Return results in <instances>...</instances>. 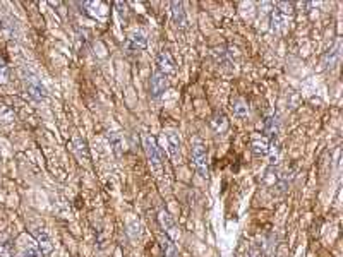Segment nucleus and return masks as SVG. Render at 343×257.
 Listing matches in <instances>:
<instances>
[{
    "instance_id": "1",
    "label": "nucleus",
    "mask_w": 343,
    "mask_h": 257,
    "mask_svg": "<svg viewBox=\"0 0 343 257\" xmlns=\"http://www.w3.org/2000/svg\"><path fill=\"white\" fill-rule=\"evenodd\" d=\"M192 161L199 175L208 177V149L205 142L199 139L192 142Z\"/></svg>"
},
{
    "instance_id": "2",
    "label": "nucleus",
    "mask_w": 343,
    "mask_h": 257,
    "mask_svg": "<svg viewBox=\"0 0 343 257\" xmlns=\"http://www.w3.org/2000/svg\"><path fill=\"white\" fill-rule=\"evenodd\" d=\"M292 4H278L271 14L273 31H281L288 24V17L292 16Z\"/></svg>"
},
{
    "instance_id": "3",
    "label": "nucleus",
    "mask_w": 343,
    "mask_h": 257,
    "mask_svg": "<svg viewBox=\"0 0 343 257\" xmlns=\"http://www.w3.org/2000/svg\"><path fill=\"white\" fill-rule=\"evenodd\" d=\"M142 141H144V149H146L151 168H153L156 173H160L162 172V156H160V151H158V146H156L155 139L151 136H144Z\"/></svg>"
},
{
    "instance_id": "4",
    "label": "nucleus",
    "mask_w": 343,
    "mask_h": 257,
    "mask_svg": "<svg viewBox=\"0 0 343 257\" xmlns=\"http://www.w3.org/2000/svg\"><path fill=\"white\" fill-rule=\"evenodd\" d=\"M162 141L165 147H167V153L170 155L172 160H179L180 156V137L175 130H165Z\"/></svg>"
},
{
    "instance_id": "5",
    "label": "nucleus",
    "mask_w": 343,
    "mask_h": 257,
    "mask_svg": "<svg viewBox=\"0 0 343 257\" xmlns=\"http://www.w3.org/2000/svg\"><path fill=\"white\" fill-rule=\"evenodd\" d=\"M160 225H162V228L165 230V235H167L168 238H170L172 242L179 240L180 238V232H179V226L175 225V221H173V218L168 215L167 211H160Z\"/></svg>"
},
{
    "instance_id": "6",
    "label": "nucleus",
    "mask_w": 343,
    "mask_h": 257,
    "mask_svg": "<svg viewBox=\"0 0 343 257\" xmlns=\"http://www.w3.org/2000/svg\"><path fill=\"white\" fill-rule=\"evenodd\" d=\"M24 81H26V89H28V94L33 99H36V101H41V99L46 98L45 88H43V84H41L40 81H38L36 76L29 74V76H26Z\"/></svg>"
},
{
    "instance_id": "7",
    "label": "nucleus",
    "mask_w": 343,
    "mask_h": 257,
    "mask_svg": "<svg viewBox=\"0 0 343 257\" xmlns=\"http://www.w3.org/2000/svg\"><path fill=\"white\" fill-rule=\"evenodd\" d=\"M168 88V77L165 74L156 71L151 77V96L153 99H158L165 93V89Z\"/></svg>"
},
{
    "instance_id": "8",
    "label": "nucleus",
    "mask_w": 343,
    "mask_h": 257,
    "mask_svg": "<svg viewBox=\"0 0 343 257\" xmlns=\"http://www.w3.org/2000/svg\"><path fill=\"white\" fill-rule=\"evenodd\" d=\"M156 65H158V69H156V71L165 74L167 77L170 76V74L175 72V62H173V59H172V55H170V52H168V50L160 52L158 60H156Z\"/></svg>"
},
{
    "instance_id": "9",
    "label": "nucleus",
    "mask_w": 343,
    "mask_h": 257,
    "mask_svg": "<svg viewBox=\"0 0 343 257\" xmlns=\"http://www.w3.org/2000/svg\"><path fill=\"white\" fill-rule=\"evenodd\" d=\"M172 19H173V24L179 29L187 28V16H185L184 4L182 2H172Z\"/></svg>"
},
{
    "instance_id": "10",
    "label": "nucleus",
    "mask_w": 343,
    "mask_h": 257,
    "mask_svg": "<svg viewBox=\"0 0 343 257\" xmlns=\"http://www.w3.org/2000/svg\"><path fill=\"white\" fill-rule=\"evenodd\" d=\"M72 151L74 155L77 156V160L81 161H89V151H88V144H86V141L82 137H74L72 139Z\"/></svg>"
},
{
    "instance_id": "11",
    "label": "nucleus",
    "mask_w": 343,
    "mask_h": 257,
    "mask_svg": "<svg viewBox=\"0 0 343 257\" xmlns=\"http://www.w3.org/2000/svg\"><path fill=\"white\" fill-rule=\"evenodd\" d=\"M36 240H38V249H40L43 254H50L54 250V242H52L50 235L45 232V230H36Z\"/></svg>"
},
{
    "instance_id": "12",
    "label": "nucleus",
    "mask_w": 343,
    "mask_h": 257,
    "mask_svg": "<svg viewBox=\"0 0 343 257\" xmlns=\"http://www.w3.org/2000/svg\"><path fill=\"white\" fill-rule=\"evenodd\" d=\"M148 46V38L142 31H134L129 38V48L132 50H144Z\"/></svg>"
},
{
    "instance_id": "13",
    "label": "nucleus",
    "mask_w": 343,
    "mask_h": 257,
    "mask_svg": "<svg viewBox=\"0 0 343 257\" xmlns=\"http://www.w3.org/2000/svg\"><path fill=\"white\" fill-rule=\"evenodd\" d=\"M160 247H162L165 257H179V250H177L175 243H173L167 235L160 237Z\"/></svg>"
},
{
    "instance_id": "14",
    "label": "nucleus",
    "mask_w": 343,
    "mask_h": 257,
    "mask_svg": "<svg viewBox=\"0 0 343 257\" xmlns=\"http://www.w3.org/2000/svg\"><path fill=\"white\" fill-rule=\"evenodd\" d=\"M211 125H213V129L220 134L228 129V120H227V117L223 115V112L215 113V117H213V120H211Z\"/></svg>"
},
{
    "instance_id": "15",
    "label": "nucleus",
    "mask_w": 343,
    "mask_h": 257,
    "mask_svg": "<svg viewBox=\"0 0 343 257\" xmlns=\"http://www.w3.org/2000/svg\"><path fill=\"white\" fill-rule=\"evenodd\" d=\"M0 257H14V243L4 233L0 235Z\"/></svg>"
},
{
    "instance_id": "16",
    "label": "nucleus",
    "mask_w": 343,
    "mask_h": 257,
    "mask_svg": "<svg viewBox=\"0 0 343 257\" xmlns=\"http://www.w3.org/2000/svg\"><path fill=\"white\" fill-rule=\"evenodd\" d=\"M253 151L256 156H266L270 153V144L264 137H258L253 141Z\"/></svg>"
},
{
    "instance_id": "17",
    "label": "nucleus",
    "mask_w": 343,
    "mask_h": 257,
    "mask_svg": "<svg viewBox=\"0 0 343 257\" xmlns=\"http://www.w3.org/2000/svg\"><path fill=\"white\" fill-rule=\"evenodd\" d=\"M232 112H233V115L244 119V117L249 115V107H247V103L244 101V99H233V101H232Z\"/></svg>"
},
{
    "instance_id": "18",
    "label": "nucleus",
    "mask_w": 343,
    "mask_h": 257,
    "mask_svg": "<svg viewBox=\"0 0 343 257\" xmlns=\"http://www.w3.org/2000/svg\"><path fill=\"white\" fill-rule=\"evenodd\" d=\"M19 257H38V247L34 245L33 242H26L23 245V249H21V254Z\"/></svg>"
},
{
    "instance_id": "19",
    "label": "nucleus",
    "mask_w": 343,
    "mask_h": 257,
    "mask_svg": "<svg viewBox=\"0 0 343 257\" xmlns=\"http://www.w3.org/2000/svg\"><path fill=\"white\" fill-rule=\"evenodd\" d=\"M0 120L4 122V124H12V122L16 120L14 117V112L11 110V108H7L6 105H0Z\"/></svg>"
},
{
    "instance_id": "20",
    "label": "nucleus",
    "mask_w": 343,
    "mask_h": 257,
    "mask_svg": "<svg viewBox=\"0 0 343 257\" xmlns=\"http://www.w3.org/2000/svg\"><path fill=\"white\" fill-rule=\"evenodd\" d=\"M338 57H340V43H336L335 50H331L326 55V59H324V65H326V67H331V65L338 60Z\"/></svg>"
},
{
    "instance_id": "21",
    "label": "nucleus",
    "mask_w": 343,
    "mask_h": 257,
    "mask_svg": "<svg viewBox=\"0 0 343 257\" xmlns=\"http://www.w3.org/2000/svg\"><path fill=\"white\" fill-rule=\"evenodd\" d=\"M246 257H263V249L259 243H253V245L249 247V250H247V255Z\"/></svg>"
},
{
    "instance_id": "22",
    "label": "nucleus",
    "mask_w": 343,
    "mask_h": 257,
    "mask_svg": "<svg viewBox=\"0 0 343 257\" xmlns=\"http://www.w3.org/2000/svg\"><path fill=\"white\" fill-rule=\"evenodd\" d=\"M9 79V69L6 62H4L2 59H0V84H4V82H7Z\"/></svg>"
},
{
    "instance_id": "23",
    "label": "nucleus",
    "mask_w": 343,
    "mask_h": 257,
    "mask_svg": "<svg viewBox=\"0 0 343 257\" xmlns=\"http://www.w3.org/2000/svg\"><path fill=\"white\" fill-rule=\"evenodd\" d=\"M136 230H137V235L141 237V225H139V221H131V225H129V233H131L132 237H136Z\"/></svg>"
}]
</instances>
